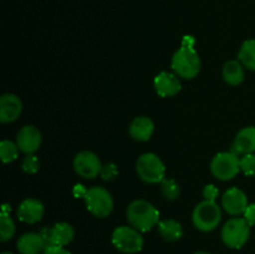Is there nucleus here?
I'll use <instances>...</instances> for the list:
<instances>
[{"label": "nucleus", "instance_id": "nucleus-8", "mask_svg": "<svg viewBox=\"0 0 255 254\" xmlns=\"http://www.w3.org/2000/svg\"><path fill=\"white\" fill-rule=\"evenodd\" d=\"M211 172L219 181L233 179L241 172V158L233 151L219 152L211 162Z\"/></svg>", "mask_w": 255, "mask_h": 254}, {"label": "nucleus", "instance_id": "nucleus-14", "mask_svg": "<svg viewBox=\"0 0 255 254\" xmlns=\"http://www.w3.org/2000/svg\"><path fill=\"white\" fill-rule=\"evenodd\" d=\"M44 204L35 198H26L20 203L17 208V218L26 224L37 223L44 217Z\"/></svg>", "mask_w": 255, "mask_h": 254}, {"label": "nucleus", "instance_id": "nucleus-10", "mask_svg": "<svg viewBox=\"0 0 255 254\" xmlns=\"http://www.w3.org/2000/svg\"><path fill=\"white\" fill-rule=\"evenodd\" d=\"M16 144L22 153L34 154L41 146V132L31 125L21 127L16 134Z\"/></svg>", "mask_w": 255, "mask_h": 254}, {"label": "nucleus", "instance_id": "nucleus-32", "mask_svg": "<svg viewBox=\"0 0 255 254\" xmlns=\"http://www.w3.org/2000/svg\"><path fill=\"white\" fill-rule=\"evenodd\" d=\"M194 254H209V253H207V252H196V253H194Z\"/></svg>", "mask_w": 255, "mask_h": 254}, {"label": "nucleus", "instance_id": "nucleus-16", "mask_svg": "<svg viewBox=\"0 0 255 254\" xmlns=\"http://www.w3.org/2000/svg\"><path fill=\"white\" fill-rule=\"evenodd\" d=\"M16 247L20 254H40L45 251L47 243L42 234L29 232L17 239Z\"/></svg>", "mask_w": 255, "mask_h": 254}, {"label": "nucleus", "instance_id": "nucleus-22", "mask_svg": "<svg viewBox=\"0 0 255 254\" xmlns=\"http://www.w3.org/2000/svg\"><path fill=\"white\" fill-rule=\"evenodd\" d=\"M15 231V223L11 219L9 213L1 212L0 214V239L1 242H7L14 237Z\"/></svg>", "mask_w": 255, "mask_h": 254}, {"label": "nucleus", "instance_id": "nucleus-19", "mask_svg": "<svg viewBox=\"0 0 255 254\" xmlns=\"http://www.w3.org/2000/svg\"><path fill=\"white\" fill-rule=\"evenodd\" d=\"M222 74H223L224 81L231 86H238L244 81V77H246L244 66L239 60L227 61L222 70Z\"/></svg>", "mask_w": 255, "mask_h": 254}, {"label": "nucleus", "instance_id": "nucleus-15", "mask_svg": "<svg viewBox=\"0 0 255 254\" xmlns=\"http://www.w3.org/2000/svg\"><path fill=\"white\" fill-rule=\"evenodd\" d=\"M74 238L75 231L71 224L66 223V222H59V223L54 224L47 232L46 243L47 246L51 244V246L65 247L71 243Z\"/></svg>", "mask_w": 255, "mask_h": 254}, {"label": "nucleus", "instance_id": "nucleus-13", "mask_svg": "<svg viewBox=\"0 0 255 254\" xmlns=\"http://www.w3.org/2000/svg\"><path fill=\"white\" fill-rule=\"evenodd\" d=\"M22 112V102L16 95L4 94L0 97V121L10 124L19 119Z\"/></svg>", "mask_w": 255, "mask_h": 254}, {"label": "nucleus", "instance_id": "nucleus-11", "mask_svg": "<svg viewBox=\"0 0 255 254\" xmlns=\"http://www.w3.org/2000/svg\"><path fill=\"white\" fill-rule=\"evenodd\" d=\"M248 198L242 189L237 187L227 189L222 197V207L231 216H239L246 212L248 207Z\"/></svg>", "mask_w": 255, "mask_h": 254}, {"label": "nucleus", "instance_id": "nucleus-26", "mask_svg": "<svg viewBox=\"0 0 255 254\" xmlns=\"http://www.w3.org/2000/svg\"><path fill=\"white\" fill-rule=\"evenodd\" d=\"M22 171L26 172V173L32 174L36 173L40 169V161L35 154H26L24 159H22L21 163Z\"/></svg>", "mask_w": 255, "mask_h": 254}, {"label": "nucleus", "instance_id": "nucleus-20", "mask_svg": "<svg viewBox=\"0 0 255 254\" xmlns=\"http://www.w3.org/2000/svg\"><path fill=\"white\" fill-rule=\"evenodd\" d=\"M157 227L159 236L167 242H176L183 237V227L176 219H164Z\"/></svg>", "mask_w": 255, "mask_h": 254}, {"label": "nucleus", "instance_id": "nucleus-1", "mask_svg": "<svg viewBox=\"0 0 255 254\" xmlns=\"http://www.w3.org/2000/svg\"><path fill=\"white\" fill-rule=\"evenodd\" d=\"M127 221L129 226L139 232H148L158 226L159 211L144 199H136L131 202L126 211Z\"/></svg>", "mask_w": 255, "mask_h": 254}, {"label": "nucleus", "instance_id": "nucleus-33", "mask_svg": "<svg viewBox=\"0 0 255 254\" xmlns=\"http://www.w3.org/2000/svg\"><path fill=\"white\" fill-rule=\"evenodd\" d=\"M1 254H14V253H10V252H4V253H1Z\"/></svg>", "mask_w": 255, "mask_h": 254}, {"label": "nucleus", "instance_id": "nucleus-24", "mask_svg": "<svg viewBox=\"0 0 255 254\" xmlns=\"http://www.w3.org/2000/svg\"><path fill=\"white\" fill-rule=\"evenodd\" d=\"M161 191L164 198L168 199V201H176L181 194V187L174 179L164 178L161 182Z\"/></svg>", "mask_w": 255, "mask_h": 254}, {"label": "nucleus", "instance_id": "nucleus-6", "mask_svg": "<svg viewBox=\"0 0 255 254\" xmlns=\"http://www.w3.org/2000/svg\"><path fill=\"white\" fill-rule=\"evenodd\" d=\"M84 199L87 211L97 218H106L114 211V198L104 187L96 186L87 189Z\"/></svg>", "mask_w": 255, "mask_h": 254}, {"label": "nucleus", "instance_id": "nucleus-27", "mask_svg": "<svg viewBox=\"0 0 255 254\" xmlns=\"http://www.w3.org/2000/svg\"><path fill=\"white\" fill-rule=\"evenodd\" d=\"M117 174H119V169H117L116 164L107 163L105 164V166H102L100 176H101L102 179H105V181H111V179H114Z\"/></svg>", "mask_w": 255, "mask_h": 254}, {"label": "nucleus", "instance_id": "nucleus-2", "mask_svg": "<svg viewBox=\"0 0 255 254\" xmlns=\"http://www.w3.org/2000/svg\"><path fill=\"white\" fill-rule=\"evenodd\" d=\"M171 66L179 77L192 80L201 71V59L191 45H183L173 54Z\"/></svg>", "mask_w": 255, "mask_h": 254}, {"label": "nucleus", "instance_id": "nucleus-5", "mask_svg": "<svg viewBox=\"0 0 255 254\" xmlns=\"http://www.w3.org/2000/svg\"><path fill=\"white\" fill-rule=\"evenodd\" d=\"M111 241L117 251L126 254L138 253L142 251L144 244V239L141 232L131 226L117 227L112 232Z\"/></svg>", "mask_w": 255, "mask_h": 254}, {"label": "nucleus", "instance_id": "nucleus-21", "mask_svg": "<svg viewBox=\"0 0 255 254\" xmlns=\"http://www.w3.org/2000/svg\"><path fill=\"white\" fill-rule=\"evenodd\" d=\"M238 59L244 67L255 71V40H246L238 52Z\"/></svg>", "mask_w": 255, "mask_h": 254}, {"label": "nucleus", "instance_id": "nucleus-4", "mask_svg": "<svg viewBox=\"0 0 255 254\" xmlns=\"http://www.w3.org/2000/svg\"><path fill=\"white\" fill-rule=\"evenodd\" d=\"M136 171L139 178L149 184L161 183L166 174V166L156 153L147 152L137 159Z\"/></svg>", "mask_w": 255, "mask_h": 254}, {"label": "nucleus", "instance_id": "nucleus-28", "mask_svg": "<svg viewBox=\"0 0 255 254\" xmlns=\"http://www.w3.org/2000/svg\"><path fill=\"white\" fill-rule=\"evenodd\" d=\"M219 191L217 188V186L214 184H207L203 188V198L204 201H212L216 202V199L218 198Z\"/></svg>", "mask_w": 255, "mask_h": 254}, {"label": "nucleus", "instance_id": "nucleus-17", "mask_svg": "<svg viewBox=\"0 0 255 254\" xmlns=\"http://www.w3.org/2000/svg\"><path fill=\"white\" fill-rule=\"evenodd\" d=\"M233 152L237 154H248L255 152V126L244 127L237 133L233 143Z\"/></svg>", "mask_w": 255, "mask_h": 254}, {"label": "nucleus", "instance_id": "nucleus-9", "mask_svg": "<svg viewBox=\"0 0 255 254\" xmlns=\"http://www.w3.org/2000/svg\"><path fill=\"white\" fill-rule=\"evenodd\" d=\"M74 169L82 178L91 179L101 173L102 163L94 152L81 151L75 156Z\"/></svg>", "mask_w": 255, "mask_h": 254}, {"label": "nucleus", "instance_id": "nucleus-29", "mask_svg": "<svg viewBox=\"0 0 255 254\" xmlns=\"http://www.w3.org/2000/svg\"><path fill=\"white\" fill-rule=\"evenodd\" d=\"M243 218L246 219L247 223L251 227L255 226V203L249 204V206L247 207L246 212L243 213Z\"/></svg>", "mask_w": 255, "mask_h": 254}, {"label": "nucleus", "instance_id": "nucleus-31", "mask_svg": "<svg viewBox=\"0 0 255 254\" xmlns=\"http://www.w3.org/2000/svg\"><path fill=\"white\" fill-rule=\"evenodd\" d=\"M72 193H74V196L76 197V198H79V197L85 198V196H86V193H87V189H85L82 184H76V186L74 187V191H72Z\"/></svg>", "mask_w": 255, "mask_h": 254}, {"label": "nucleus", "instance_id": "nucleus-3", "mask_svg": "<svg viewBox=\"0 0 255 254\" xmlns=\"http://www.w3.org/2000/svg\"><path fill=\"white\" fill-rule=\"evenodd\" d=\"M222 221L221 207L217 202L203 201L196 206L192 213V222L201 232H212Z\"/></svg>", "mask_w": 255, "mask_h": 254}, {"label": "nucleus", "instance_id": "nucleus-25", "mask_svg": "<svg viewBox=\"0 0 255 254\" xmlns=\"http://www.w3.org/2000/svg\"><path fill=\"white\" fill-rule=\"evenodd\" d=\"M241 171L246 176H255V153L243 154L241 157Z\"/></svg>", "mask_w": 255, "mask_h": 254}, {"label": "nucleus", "instance_id": "nucleus-7", "mask_svg": "<svg viewBox=\"0 0 255 254\" xmlns=\"http://www.w3.org/2000/svg\"><path fill=\"white\" fill-rule=\"evenodd\" d=\"M222 241L232 249H241L251 237V226L244 218H232L222 228Z\"/></svg>", "mask_w": 255, "mask_h": 254}, {"label": "nucleus", "instance_id": "nucleus-12", "mask_svg": "<svg viewBox=\"0 0 255 254\" xmlns=\"http://www.w3.org/2000/svg\"><path fill=\"white\" fill-rule=\"evenodd\" d=\"M153 86L157 94L161 97L176 96L182 89V84L178 75L169 71L159 72V74L154 77Z\"/></svg>", "mask_w": 255, "mask_h": 254}, {"label": "nucleus", "instance_id": "nucleus-18", "mask_svg": "<svg viewBox=\"0 0 255 254\" xmlns=\"http://www.w3.org/2000/svg\"><path fill=\"white\" fill-rule=\"evenodd\" d=\"M154 132V124L149 117L138 116L134 117L129 125V134L133 139L139 142L148 141Z\"/></svg>", "mask_w": 255, "mask_h": 254}, {"label": "nucleus", "instance_id": "nucleus-30", "mask_svg": "<svg viewBox=\"0 0 255 254\" xmlns=\"http://www.w3.org/2000/svg\"><path fill=\"white\" fill-rule=\"evenodd\" d=\"M42 254H71L67 249H65V247H59V246H49L45 248V251L42 252Z\"/></svg>", "mask_w": 255, "mask_h": 254}, {"label": "nucleus", "instance_id": "nucleus-23", "mask_svg": "<svg viewBox=\"0 0 255 254\" xmlns=\"http://www.w3.org/2000/svg\"><path fill=\"white\" fill-rule=\"evenodd\" d=\"M19 147L16 142H12L10 139H2L0 143V156L4 163H10L15 161L19 156Z\"/></svg>", "mask_w": 255, "mask_h": 254}]
</instances>
